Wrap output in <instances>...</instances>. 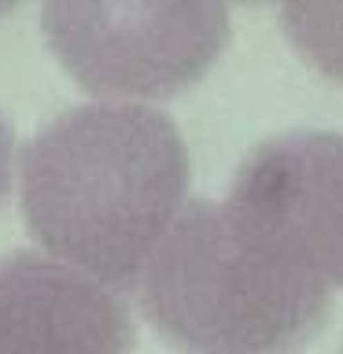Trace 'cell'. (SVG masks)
Returning a JSON list of instances; mask_svg holds the SVG:
<instances>
[{
  "instance_id": "obj_1",
  "label": "cell",
  "mask_w": 343,
  "mask_h": 354,
  "mask_svg": "<svg viewBox=\"0 0 343 354\" xmlns=\"http://www.w3.org/2000/svg\"><path fill=\"white\" fill-rule=\"evenodd\" d=\"M185 137L148 104L96 100L52 118L19 159L30 236L111 288H137L188 207Z\"/></svg>"
},
{
  "instance_id": "obj_2",
  "label": "cell",
  "mask_w": 343,
  "mask_h": 354,
  "mask_svg": "<svg viewBox=\"0 0 343 354\" xmlns=\"http://www.w3.org/2000/svg\"><path fill=\"white\" fill-rule=\"evenodd\" d=\"M137 299L148 325L181 354H292L332 310V288L270 251L225 199L181 210Z\"/></svg>"
},
{
  "instance_id": "obj_3",
  "label": "cell",
  "mask_w": 343,
  "mask_h": 354,
  "mask_svg": "<svg viewBox=\"0 0 343 354\" xmlns=\"http://www.w3.org/2000/svg\"><path fill=\"white\" fill-rule=\"evenodd\" d=\"M41 30L63 71L115 104L181 96L232 33L225 0H44Z\"/></svg>"
},
{
  "instance_id": "obj_4",
  "label": "cell",
  "mask_w": 343,
  "mask_h": 354,
  "mask_svg": "<svg viewBox=\"0 0 343 354\" xmlns=\"http://www.w3.org/2000/svg\"><path fill=\"white\" fill-rule=\"evenodd\" d=\"M229 210L295 270L343 288V133L292 129L237 166Z\"/></svg>"
},
{
  "instance_id": "obj_5",
  "label": "cell",
  "mask_w": 343,
  "mask_h": 354,
  "mask_svg": "<svg viewBox=\"0 0 343 354\" xmlns=\"http://www.w3.org/2000/svg\"><path fill=\"white\" fill-rule=\"evenodd\" d=\"M133 343L137 325L118 288L48 251L0 259V354H129Z\"/></svg>"
},
{
  "instance_id": "obj_6",
  "label": "cell",
  "mask_w": 343,
  "mask_h": 354,
  "mask_svg": "<svg viewBox=\"0 0 343 354\" xmlns=\"http://www.w3.org/2000/svg\"><path fill=\"white\" fill-rule=\"evenodd\" d=\"M284 33L317 74L343 82V0H281Z\"/></svg>"
},
{
  "instance_id": "obj_7",
  "label": "cell",
  "mask_w": 343,
  "mask_h": 354,
  "mask_svg": "<svg viewBox=\"0 0 343 354\" xmlns=\"http://www.w3.org/2000/svg\"><path fill=\"white\" fill-rule=\"evenodd\" d=\"M11 177H15V133L0 115V207L11 192Z\"/></svg>"
},
{
  "instance_id": "obj_8",
  "label": "cell",
  "mask_w": 343,
  "mask_h": 354,
  "mask_svg": "<svg viewBox=\"0 0 343 354\" xmlns=\"http://www.w3.org/2000/svg\"><path fill=\"white\" fill-rule=\"evenodd\" d=\"M19 4H22V0H0V19H4L8 11H15Z\"/></svg>"
},
{
  "instance_id": "obj_9",
  "label": "cell",
  "mask_w": 343,
  "mask_h": 354,
  "mask_svg": "<svg viewBox=\"0 0 343 354\" xmlns=\"http://www.w3.org/2000/svg\"><path fill=\"white\" fill-rule=\"evenodd\" d=\"M237 4H266V0H237Z\"/></svg>"
}]
</instances>
